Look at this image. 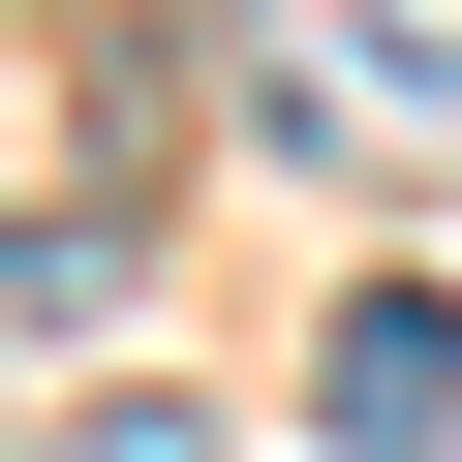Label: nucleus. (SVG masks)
Listing matches in <instances>:
<instances>
[{
  "mask_svg": "<svg viewBox=\"0 0 462 462\" xmlns=\"http://www.w3.org/2000/svg\"><path fill=\"white\" fill-rule=\"evenodd\" d=\"M278 154H462V0H247Z\"/></svg>",
  "mask_w": 462,
  "mask_h": 462,
  "instance_id": "f257e3e1",
  "label": "nucleus"
},
{
  "mask_svg": "<svg viewBox=\"0 0 462 462\" xmlns=\"http://www.w3.org/2000/svg\"><path fill=\"white\" fill-rule=\"evenodd\" d=\"M309 401H339V462H462V309H431V278H401V309H339V370H309Z\"/></svg>",
  "mask_w": 462,
  "mask_h": 462,
  "instance_id": "f03ea898",
  "label": "nucleus"
},
{
  "mask_svg": "<svg viewBox=\"0 0 462 462\" xmlns=\"http://www.w3.org/2000/svg\"><path fill=\"white\" fill-rule=\"evenodd\" d=\"M32 462H216V401H62Z\"/></svg>",
  "mask_w": 462,
  "mask_h": 462,
  "instance_id": "7ed1b4c3",
  "label": "nucleus"
}]
</instances>
